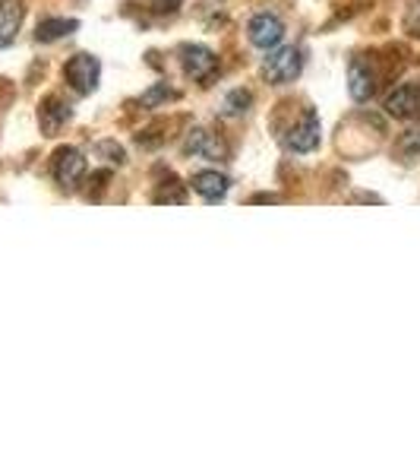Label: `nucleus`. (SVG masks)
I'll return each mask as SVG.
<instances>
[{
    "label": "nucleus",
    "instance_id": "7ed1b4c3",
    "mask_svg": "<svg viewBox=\"0 0 420 475\" xmlns=\"http://www.w3.org/2000/svg\"><path fill=\"white\" fill-rule=\"evenodd\" d=\"M180 67H184V73L190 79L209 86L215 79V73H218V57L206 45H184L180 48Z\"/></svg>",
    "mask_w": 420,
    "mask_h": 475
},
{
    "label": "nucleus",
    "instance_id": "f03ea898",
    "mask_svg": "<svg viewBox=\"0 0 420 475\" xmlns=\"http://www.w3.org/2000/svg\"><path fill=\"white\" fill-rule=\"evenodd\" d=\"M301 71H303V57L294 45H288V48H272L269 57H266V79H269L272 86L294 83V79L301 77Z\"/></svg>",
    "mask_w": 420,
    "mask_h": 475
},
{
    "label": "nucleus",
    "instance_id": "6e6552de",
    "mask_svg": "<svg viewBox=\"0 0 420 475\" xmlns=\"http://www.w3.org/2000/svg\"><path fill=\"white\" fill-rule=\"evenodd\" d=\"M420 112V89L414 83L399 86L395 92H389L386 98V114H392L395 121H411Z\"/></svg>",
    "mask_w": 420,
    "mask_h": 475
},
{
    "label": "nucleus",
    "instance_id": "0eeeda50",
    "mask_svg": "<svg viewBox=\"0 0 420 475\" xmlns=\"http://www.w3.org/2000/svg\"><path fill=\"white\" fill-rule=\"evenodd\" d=\"M319 140H323V127H319L317 112H310V108H307V112L301 114V121L291 127L288 149H294V153H313V149L319 146Z\"/></svg>",
    "mask_w": 420,
    "mask_h": 475
},
{
    "label": "nucleus",
    "instance_id": "f8f14e48",
    "mask_svg": "<svg viewBox=\"0 0 420 475\" xmlns=\"http://www.w3.org/2000/svg\"><path fill=\"white\" fill-rule=\"evenodd\" d=\"M227 188H231V181H227L221 171H200V175H194V190L209 203L225 200Z\"/></svg>",
    "mask_w": 420,
    "mask_h": 475
},
{
    "label": "nucleus",
    "instance_id": "1a4fd4ad",
    "mask_svg": "<svg viewBox=\"0 0 420 475\" xmlns=\"http://www.w3.org/2000/svg\"><path fill=\"white\" fill-rule=\"evenodd\" d=\"M348 92H351L354 102H370L373 92H376V73L360 57H354L351 67H348Z\"/></svg>",
    "mask_w": 420,
    "mask_h": 475
},
{
    "label": "nucleus",
    "instance_id": "f3484780",
    "mask_svg": "<svg viewBox=\"0 0 420 475\" xmlns=\"http://www.w3.org/2000/svg\"><path fill=\"white\" fill-rule=\"evenodd\" d=\"M405 32L411 38H420V0H414L405 13Z\"/></svg>",
    "mask_w": 420,
    "mask_h": 475
},
{
    "label": "nucleus",
    "instance_id": "f257e3e1",
    "mask_svg": "<svg viewBox=\"0 0 420 475\" xmlns=\"http://www.w3.org/2000/svg\"><path fill=\"white\" fill-rule=\"evenodd\" d=\"M63 79L76 96H92L102 79V61L95 54H73L63 67Z\"/></svg>",
    "mask_w": 420,
    "mask_h": 475
},
{
    "label": "nucleus",
    "instance_id": "a211bd4d",
    "mask_svg": "<svg viewBox=\"0 0 420 475\" xmlns=\"http://www.w3.org/2000/svg\"><path fill=\"white\" fill-rule=\"evenodd\" d=\"M98 153H104V155H108V162H111V165H124V162H127V153H124V149H120L114 140L102 143V146H98Z\"/></svg>",
    "mask_w": 420,
    "mask_h": 475
},
{
    "label": "nucleus",
    "instance_id": "ddd939ff",
    "mask_svg": "<svg viewBox=\"0 0 420 475\" xmlns=\"http://www.w3.org/2000/svg\"><path fill=\"white\" fill-rule=\"evenodd\" d=\"M76 29H79V20H67V16H51V20L38 22V32H35V38H38V42H57V38L73 36Z\"/></svg>",
    "mask_w": 420,
    "mask_h": 475
},
{
    "label": "nucleus",
    "instance_id": "4468645a",
    "mask_svg": "<svg viewBox=\"0 0 420 475\" xmlns=\"http://www.w3.org/2000/svg\"><path fill=\"white\" fill-rule=\"evenodd\" d=\"M250 105H253V96H250L247 89H235V92H227L225 102H221V114H225V118H241V114L250 112Z\"/></svg>",
    "mask_w": 420,
    "mask_h": 475
},
{
    "label": "nucleus",
    "instance_id": "20e7f679",
    "mask_svg": "<svg viewBox=\"0 0 420 475\" xmlns=\"http://www.w3.org/2000/svg\"><path fill=\"white\" fill-rule=\"evenodd\" d=\"M184 153L196 155V159H206V162H225L227 159L225 140H221L218 133L206 130V127H194V130L186 133Z\"/></svg>",
    "mask_w": 420,
    "mask_h": 475
},
{
    "label": "nucleus",
    "instance_id": "39448f33",
    "mask_svg": "<svg viewBox=\"0 0 420 475\" xmlns=\"http://www.w3.org/2000/svg\"><path fill=\"white\" fill-rule=\"evenodd\" d=\"M247 36H250V45H253V48L272 51V48H278V45H282L284 22L278 20L276 13H256L253 20H250V26H247Z\"/></svg>",
    "mask_w": 420,
    "mask_h": 475
},
{
    "label": "nucleus",
    "instance_id": "6ab92c4d",
    "mask_svg": "<svg viewBox=\"0 0 420 475\" xmlns=\"http://www.w3.org/2000/svg\"><path fill=\"white\" fill-rule=\"evenodd\" d=\"M152 4V10H155V13H177L180 10V0H149Z\"/></svg>",
    "mask_w": 420,
    "mask_h": 475
},
{
    "label": "nucleus",
    "instance_id": "dca6fc26",
    "mask_svg": "<svg viewBox=\"0 0 420 475\" xmlns=\"http://www.w3.org/2000/svg\"><path fill=\"white\" fill-rule=\"evenodd\" d=\"M155 203H186V190L177 181H165L155 190Z\"/></svg>",
    "mask_w": 420,
    "mask_h": 475
},
{
    "label": "nucleus",
    "instance_id": "423d86ee",
    "mask_svg": "<svg viewBox=\"0 0 420 475\" xmlns=\"http://www.w3.org/2000/svg\"><path fill=\"white\" fill-rule=\"evenodd\" d=\"M86 178V155L73 146H63L54 153V181L63 190H73Z\"/></svg>",
    "mask_w": 420,
    "mask_h": 475
},
{
    "label": "nucleus",
    "instance_id": "9d476101",
    "mask_svg": "<svg viewBox=\"0 0 420 475\" xmlns=\"http://www.w3.org/2000/svg\"><path fill=\"white\" fill-rule=\"evenodd\" d=\"M67 121H70V105H67V102H61L57 96L45 98L42 108H38V124H42L45 137H57Z\"/></svg>",
    "mask_w": 420,
    "mask_h": 475
},
{
    "label": "nucleus",
    "instance_id": "2eb2a0df",
    "mask_svg": "<svg viewBox=\"0 0 420 475\" xmlns=\"http://www.w3.org/2000/svg\"><path fill=\"white\" fill-rule=\"evenodd\" d=\"M174 98H177V89H171L168 83H159V86H152V89L143 96V105L145 108H159L161 102H174Z\"/></svg>",
    "mask_w": 420,
    "mask_h": 475
},
{
    "label": "nucleus",
    "instance_id": "9b49d317",
    "mask_svg": "<svg viewBox=\"0 0 420 475\" xmlns=\"http://www.w3.org/2000/svg\"><path fill=\"white\" fill-rule=\"evenodd\" d=\"M22 16H26V10H22L20 0H0V48H7L16 38V32L22 26Z\"/></svg>",
    "mask_w": 420,
    "mask_h": 475
}]
</instances>
